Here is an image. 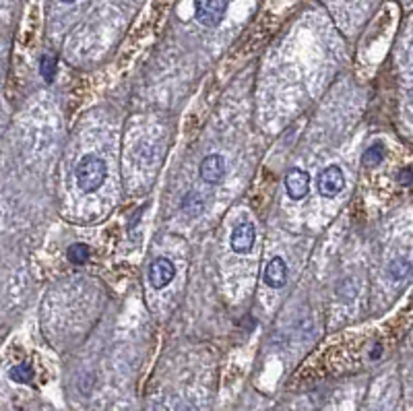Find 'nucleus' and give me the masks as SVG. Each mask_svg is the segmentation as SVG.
I'll use <instances>...</instances> for the list:
<instances>
[{
  "instance_id": "20e7f679",
  "label": "nucleus",
  "mask_w": 413,
  "mask_h": 411,
  "mask_svg": "<svg viewBox=\"0 0 413 411\" xmlns=\"http://www.w3.org/2000/svg\"><path fill=\"white\" fill-rule=\"evenodd\" d=\"M176 275V267L170 258H155L149 267V283L155 289H163Z\"/></svg>"
},
{
  "instance_id": "2eb2a0df",
  "label": "nucleus",
  "mask_w": 413,
  "mask_h": 411,
  "mask_svg": "<svg viewBox=\"0 0 413 411\" xmlns=\"http://www.w3.org/2000/svg\"><path fill=\"white\" fill-rule=\"evenodd\" d=\"M380 352H382V349H380V345H374V349H372L370 358H372V360H376V358L380 356Z\"/></svg>"
},
{
  "instance_id": "f03ea898",
  "label": "nucleus",
  "mask_w": 413,
  "mask_h": 411,
  "mask_svg": "<svg viewBox=\"0 0 413 411\" xmlns=\"http://www.w3.org/2000/svg\"><path fill=\"white\" fill-rule=\"evenodd\" d=\"M226 9H228V0H196L194 3L196 19L206 27L219 25L226 15Z\"/></svg>"
},
{
  "instance_id": "39448f33",
  "label": "nucleus",
  "mask_w": 413,
  "mask_h": 411,
  "mask_svg": "<svg viewBox=\"0 0 413 411\" xmlns=\"http://www.w3.org/2000/svg\"><path fill=\"white\" fill-rule=\"evenodd\" d=\"M200 176L206 184H219L226 176V163L224 157L213 153V155H206L200 163Z\"/></svg>"
},
{
  "instance_id": "f257e3e1",
  "label": "nucleus",
  "mask_w": 413,
  "mask_h": 411,
  "mask_svg": "<svg viewBox=\"0 0 413 411\" xmlns=\"http://www.w3.org/2000/svg\"><path fill=\"white\" fill-rule=\"evenodd\" d=\"M75 176H77V184L83 192H95L103 182H106V176H108L106 161L99 159L97 155H85L77 163Z\"/></svg>"
},
{
  "instance_id": "dca6fc26",
  "label": "nucleus",
  "mask_w": 413,
  "mask_h": 411,
  "mask_svg": "<svg viewBox=\"0 0 413 411\" xmlns=\"http://www.w3.org/2000/svg\"><path fill=\"white\" fill-rule=\"evenodd\" d=\"M62 3H75V0H62Z\"/></svg>"
},
{
  "instance_id": "4468645a",
  "label": "nucleus",
  "mask_w": 413,
  "mask_h": 411,
  "mask_svg": "<svg viewBox=\"0 0 413 411\" xmlns=\"http://www.w3.org/2000/svg\"><path fill=\"white\" fill-rule=\"evenodd\" d=\"M40 72H42V77L50 83V81H54V77H56V58L52 56V54H46L44 58H42V62H40Z\"/></svg>"
},
{
  "instance_id": "f8f14e48",
  "label": "nucleus",
  "mask_w": 413,
  "mask_h": 411,
  "mask_svg": "<svg viewBox=\"0 0 413 411\" xmlns=\"http://www.w3.org/2000/svg\"><path fill=\"white\" fill-rule=\"evenodd\" d=\"M11 378H13L15 382H21V384L31 382V378H34V368H31L27 362H23V364L15 366V368L11 370Z\"/></svg>"
},
{
  "instance_id": "ddd939ff",
  "label": "nucleus",
  "mask_w": 413,
  "mask_h": 411,
  "mask_svg": "<svg viewBox=\"0 0 413 411\" xmlns=\"http://www.w3.org/2000/svg\"><path fill=\"white\" fill-rule=\"evenodd\" d=\"M182 209H184L190 217L200 215V211H202V200H200L196 194H188V196H184V200H182Z\"/></svg>"
},
{
  "instance_id": "7ed1b4c3",
  "label": "nucleus",
  "mask_w": 413,
  "mask_h": 411,
  "mask_svg": "<svg viewBox=\"0 0 413 411\" xmlns=\"http://www.w3.org/2000/svg\"><path fill=\"white\" fill-rule=\"evenodd\" d=\"M317 188L325 198H333L337 196L343 188H345V176L343 170L339 165H327L319 178H317Z\"/></svg>"
},
{
  "instance_id": "0eeeda50",
  "label": "nucleus",
  "mask_w": 413,
  "mask_h": 411,
  "mask_svg": "<svg viewBox=\"0 0 413 411\" xmlns=\"http://www.w3.org/2000/svg\"><path fill=\"white\" fill-rule=\"evenodd\" d=\"M230 244H232V250H234V252L246 254V252L252 248V244H254V228H252L250 224H240V226H236L234 232H232Z\"/></svg>"
},
{
  "instance_id": "9d476101",
  "label": "nucleus",
  "mask_w": 413,
  "mask_h": 411,
  "mask_svg": "<svg viewBox=\"0 0 413 411\" xmlns=\"http://www.w3.org/2000/svg\"><path fill=\"white\" fill-rule=\"evenodd\" d=\"M382 157H384V145L382 143H374V145H370L364 151L362 161H364L366 168H374V165H378L382 161Z\"/></svg>"
},
{
  "instance_id": "6e6552de",
  "label": "nucleus",
  "mask_w": 413,
  "mask_h": 411,
  "mask_svg": "<svg viewBox=\"0 0 413 411\" xmlns=\"http://www.w3.org/2000/svg\"><path fill=\"white\" fill-rule=\"evenodd\" d=\"M285 279H287V265L283 258H273L267 269H265V283L273 289H279L285 285Z\"/></svg>"
},
{
  "instance_id": "1a4fd4ad",
  "label": "nucleus",
  "mask_w": 413,
  "mask_h": 411,
  "mask_svg": "<svg viewBox=\"0 0 413 411\" xmlns=\"http://www.w3.org/2000/svg\"><path fill=\"white\" fill-rule=\"evenodd\" d=\"M411 269H413V267H411V263H409L407 258H403V256H401V258H395V261L388 265V271H386V273H388V277H390V279L401 281V279H405V277L411 273Z\"/></svg>"
},
{
  "instance_id": "9b49d317",
  "label": "nucleus",
  "mask_w": 413,
  "mask_h": 411,
  "mask_svg": "<svg viewBox=\"0 0 413 411\" xmlns=\"http://www.w3.org/2000/svg\"><path fill=\"white\" fill-rule=\"evenodd\" d=\"M66 258L75 265H81L89 258V246L87 244H72L66 250Z\"/></svg>"
},
{
  "instance_id": "423d86ee",
  "label": "nucleus",
  "mask_w": 413,
  "mask_h": 411,
  "mask_svg": "<svg viewBox=\"0 0 413 411\" xmlns=\"http://www.w3.org/2000/svg\"><path fill=\"white\" fill-rule=\"evenodd\" d=\"M285 188H287V194H289L291 198L299 200V198H304V196L308 194V190H310V176H308L304 170L293 168V170H289L287 176H285Z\"/></svg>"
}]
</instances>
